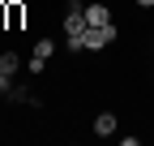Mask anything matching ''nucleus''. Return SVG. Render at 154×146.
Here are the masks:
<instances>
[{"label":"nucleus","mask_w":154,"mask_h":146,"mask_svg":"<svg viewBox=\"0 0 154 146\" xmlns=\"http://www.w3.org/2000/svg\"><path fill=\"white\" fill-rule=\"evenodd\" d=\"M107 22H116L107 5H99V0H94V5H86V26H107Z\"/></svg>","instance_id":"20e7f679"},{"label":"nucleus","mask_w":154,"mask_h":146,"mask_svg":"<svg viewBox=\"0 0 154 146\" xmlns=\"http://www.w3.org/2000/svg\"><path fill=\"white\" fill-rule=\"evenodd\" d=\"M116 129H120V120H116V112H99V116H94V138H111Z\"/></svg>","instance_id":"39448f33"},{"label":"nucleus","mask_w":154,"mask_h":146,"mask_svg":"<svg viewBox=\"0 0 154 146\" xmlns=\"http://www.w3.org/2000/svg\"><path fill=\"white\" fill-rule=\"evenodd\" d=\"M107 43H116V22H107V26H86V52H103Z\"/></svg>","instance_id":"f257e3e1"},{"label":"nucleus","mask_w":154,"mask_h":146,"mask_svg":"<svg viewBox=\"0 0 154 146\" xmlns=\"http://www.w3.org/2000/svg\"><path fill=\"white\" fill-rule=\"evenodd\" d=\"M51 56H56V39H38L34 52H30V60H43V65H47Z\"/></svg>","instance_id":"0eeeda50"},{"label":"nucleus","mask_w":154,"mask_h":146,"mask_svg":"<svg viewBox=\"0 0 154 146\" xmlns=\"http://www.w3.org/2000/svg\"><path fill=\"white\" fill-rule=\"evenodd\" d=\"M0 73H5V78H17V73H22V56H17V52H0Z\"/></svg>","instance_id":"423d86ee"},{"label":"nucleus","mask_w":154,"mask_h":146,"mask_svg":"<svg viewBox=\"0 0 154 146\" xmlns=\"http://www.w3.org/2000/svg\"><path fill=\"white\" fill-rule=\"evenodd\" d=\"M26 26V5L22 0H5V30H22Z\"/></svg>","instance_id":"7ed1b4c3"},{"label":"nucleus","mask_w":154,"mask_h":146,"mask_svg":"<svg viewBox=\"0 0 154 146\" xmlns=\"http://www.w3.org/2000/svg\"><path fill=\"white\" fill-rule=\"evenodd\" d=\"M5 99H9V103H30V107H38V103H43V99L34 95V90H26L17 78H9V86H5Z\"/></svg>","instance_id":"f03ea898"},{"label":"nucleus","mask_w":154,"mask_h":146,"mask_svg":"<svg viewBox=\"0 0 154 146\" xmlns=\"http://www.w3.org/2000/svg\"><path fill=\"white\" fill-rule=\"evenodd\" d=\"M0 30H5V0H0Z\"/></svg>","instance_id":"6e6552de"},{"label":"nucleus","mask_w":154,"mask_h":146,"mask_svg":"<svg viewBox=\"0 0 154 146\" xmlns=\"http://www.w3.org/2000/svg\"><path fill=\"white\" fill-rule=\"evenodd\" d=\"M5 86H9V78H5V73H0V95H5Z\"/></svg>","instance_id":"1a4fd4ad"},{"label":"nucleus","mask_w":154,"mask_h":146,"mask_svg":"<svg viewBox=\"0 0 154 146\" xmlns=\"http://www.w3.org/2000/svg\"><path fill=\"white\" fill-rule=\"evenodd\" d=\"M137 5H141V9H150V5H154V0H137Z\"/></svg>","instance_id":"9d476101"}]
</instances>
